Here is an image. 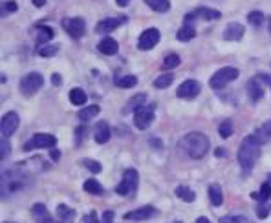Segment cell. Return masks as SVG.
<instances>
[{
    "label": "cell",
    "instance_id": "6da1fadb",
    "mask_svg": "<svg viewBox=\"0 0 271 223\" xmlns=\"http://www.w3.org/2000/svg\"><path fill=\"white\" fill-rule=\"evenodd\" d=\"M260 141L255 137V134L247 135L244 137V141L240 143V148H238V154H237V159H238V165L242 166V170L245 174L249 172L255 165V161L258 159L260 156Z\"/></svg>",
    "mask_w": 271,
    "mask_h": 223
},
{
    "label": "cell",
    "instance_id": "7a4b0ae2",
    "mask_svg": "<svg viewBox=\"0 0 271 223\" xmlns=\"http://www.w3.org/2000/svg\"><path fill=\"white\" fill-rule=\"evenodd\" d=\"M180 147L183 148V152L187 154L193 159H202L211 147V141L205 134L202 132H189L183 139H181Z\"/></svg>",
    "mask_w": 271,
    "mask_h": 223
},
{
    "label": "cell",
    "instance_id": "3957f363",
    "mask_svg": "<svg viewBox=\"0 0 271 223\" xmlns=\"http://www.w3.org/2000/svg\"><path fill=\"white\" fill-rule=\"evenodd\" d=\"M28 181V178L19 170H7L2 174V196H7L11 192L22 189V185Z\"/></svg>",
    "mask_w": 271,
    "mask_h": 223
},
{
    "label": "cell",
    "instance_id": "277c9868",
    "mask_svg": "<svg viewBox=\"0 0 271 223\" xmlns=\"http://www.w3.org/2000/svg\"><path fill=\"white\" fill-rule=\"evenodd\" d=\"M238 75H240L238 68H233V66H226V68H222V70H218L213 77H211V81H209V84H211V88H214V90L226 88V86H227L229 83H233L235 79H238Z\"/></svg>",
    "mask_w": 271,
    "mask_h": 223
},
{
    "label": "cell",
    "instance_id": "5b68a950",
    "mask_svg": "<svg viewBox=\"0 0 271 223\" xmlns=\"http://www.w3.org/2000/svg\"><path fill=\"white\" fill-rule=\"evenodd\" d=\"M42 84H44L42 75L37 73V71H32V73L22 77V81H20V92L26 97H30L33 96V94H37V92L42 88Z\"/></svg>",
    "mask_w": 271,
    "mask_h": 223
},
{
    "label": "cell",
    "instance_id": "8992f818",
    "mask_svg": "<svg viewBox=\"0 0 271 223\" xmlns=\"http://www.w3.org/2000/svg\"><path fill=\"white\" fill-rule=\"evenodd\" d=\"M57 145V137L52 134H35L32 139L24 145V152L39 150V148H52Z\"/></svg>",
    "mask_w": 271,
    "mask_h": 223
},
{
    "label": "cell",
    "instance_id": "52a82bcc",
    "mask_svg": "<svg viewBox=\"0 0 271 223\" xmlns=\"http://www.w3.org/2000/svg\"><path fill=\"white\" fill-rule=\"evenodd\" d=\"M137 172L134 168H129L125 170V176H123V181L116 187V192L119 196H129L130 192H134L137 189Z\"/></svg>",
    "mask_w": 271,
    "mask_h": 223
},
{
    "label": "cell",
    "instance_id": "ba28073f",
    "mask_svg": "<svg viewBox=\"0 0 271 223\" xmlns=\"http://www.w3.org/2000/svg\"><path fill=\"white\" fill-rule=\"evenodd\" d=\"M222 17V13L218 9H213V7H205V6H200L193 9L191 13L185 15V24H191V20L193 19H203V20H218Z\"/></svg>",
    "mask_w": 271,
    "mask_h": 223
},
{
    "label": "cell",
    "instance_id": "9c48e42d",
    "mask_svg": "<svg viewBox=\"0 0 271 223\" xmlns=\"http://www.w3.org/2000/svg\"><path fill=\"white\" fill-rule=\"evenodd\" d=\"M160 42V30L156 28H149L139 35V40H137V48L141 51H149L152 50L156 44Z\"/></svg>",
    "mask_w": 271,
    "mask_h": 223
},
{
    "label": "cell",
    "instance_id": "30bf717a",
    "mask_svg": "<svg viewBox=\"0 0 271 223\" xmlns=\"http://www.w3.org/2000/svg\"><path fill=\"white\" fill-rule=\"evenodd\" d=\"M154 123V108L149 106H141V108L134 112V125L139 130H147Z\"/></svg>",
    "mask_w": 271,
    "mask_h": 223
},
{
    "label": "cell",
    "instance_id": "8fae6325",
    "mask_svg": "<svg viewBox=\"0 0 271 223\" xmlns=\"http://www.w3.org/2000/svg\"><path fill=\"white\" fill-rule=\"evenodd\" d=\"M63 28L65 32L73 38H81L86 32V24H84L83 19H65L63 20Z\"/></svg>",
    "mask_w": 271,
    "mask_h": 223
},
{
    "label": "cell",
    "instance_id": "7c38bea8",
    "mask_svg": "<svg viewBox=\"0 0 271 223\" xmlns=\"http://www.w3.org/2000/svg\"><path fill=\"white\" fill-rule=\"evenodd\" d=\"M262 79L260 77H253V79H249L247 81V84H245V90H247V96H249V101L251 102H258L262 97H264V86H262Z\"/></svg>",
    "mask_w": 271,
    "mask_h": 223
},
{
    "label": "cell",
    "instance_id": "4fadbf2b",
    "mask_svg": "<svg viewBox=\"0 0 271 223\" xmlns=\"http://www.w3.org/2000/svg\"><path fill=\"white\" fill-rule=\"evenodd\" d=\"M19 115L15 112H7L4 117H2V125H0V130H2V137H11L15 134V130L19 128Z\"/></svg>",
    "mask_w": 271,
    "mask_h": 223
},
{
    "label": "cell",
    "instance_id": "5bb4252c",
    "mask_svg": "<svg viewBox=\"0 0 271 223\" xmlns=\"http://www.w3.org/2000/svg\"><path fill=\"white\" fill-rule=\"evenodd\" d=\"M200 83L198 81H194V79H189L185 83L180 84V88L176 92V96L180 97V99H194V97L200 94Z\"/></svg>",
    "mask_w": 271,
    "mask_h": 223
},
{
    "label": "cell",
    "instance_id": "9a60e30c",
    "mask_svg": "<svg viewBox=\"0 0 271 223\" xmlns=\"http://www.w3.org/2000/svg\"><path fill=\"white\" fill-rule=\"evenodd\" d=\"M125 22H127L125 17H121V19H104L96 26V32L101 33V35H108V33H112L114 30H117L121 24H125Z\"/></svg>",
    "mask_w": 271,
    "mask_h": 223
},
{
    "label": "cell",
    "instance_id": "2e32d148",
    "mask_svg": "<svg viewBox=\"0 0 271 223\" xmlns=\"http://www.w3.org/2000/svg\"><path fill=\"white\" fill-rule=\"evenodd\" d=\"M32 216L35 220V223H63V222H55L50 212L46 211V207L42 203H35L32 207Z\"/></svg>",
    "mask_w": 271,
    "mask_h": 223
},
{
    "label": "cell",
    "instance_id": "e0dca14e",
    "mask_svg": "<svg viewBox=\"0 0 271 223\" xmlns=\"http://www.w3.org/2000/svg\"><path fill=\"white\" fill-rule=\"evenodd\" d=\"M152 216H156V209L154 207H141L137 211H130L125 214V220H136V222H143V220H150Z\"/></svg>",
    "mask_w": 271,
    "mask_h": 223
},
{
    "label": "cell",
    "instance_id": "ac0fdd59",
    "mask_svg": "<svg viewBox=\"0 0 271 223\" xmlns=\"http://www.w3.org/2000/svg\"><path fill=\"white\" fill-rule=\"evenodd\" d=\"M245 33V28L240 22H231V24H227V28L224 30V38L226 40H240V38L244 37Z\"/></svg>",
    "mask_w": 271,
    "mask_h": 223
},
{
    "label": "cell",
    "instance_id": "d6986e66",
    "mask_svg": "<svg viewBox=\"0 0 271 223\" xmlns=\"http://www.w3.org/2000/svg\"><path fill=\"white\" fill-rule=\"evenodd\" d=\"M94 139L99 145H104L106 141L110 139V127L106 121H99L94 128Z\"/></svg>",
    "mask_w": 271,
    "mask_h": 223
},
{
    "label": "cell",
    "instance_id": "ffe728a7",
    "mask_svg": "<svg viewBox=\"0 0 271 223\" xmlns=\"http://www.w3.org/2000/svg\"><path fill=\"white\" fill-rule=\"evenodd\" d=\"M97 50L101 51L103 55H116L117 50H119V44H117V40H114L112 37H104L101 38V42L97 44Z\"/></svg>",
    "mask_w": 271,
    "mask_h": 223
},
{
    "label": "cell",
    "instance_id": "44dd1931",
    "mask_svg": "<svg viewBox=\"0 0 271 223\" xmlns=\"http://www.w3.org/2000/svg\"><path fill=\"white\" fill-rule=\"evenodd\" d=\"M147 101V94H137V96L130 97L127 104H125V108H123V114H130V112H137V110L141 108V104Z\"/></svg>",
    "mask_w": 271,
    "mask_h": 223
},
{
    "label": "cell",
    "instance_id": "7402d4cb",
    "mask_svg": "<svg viewBox=\"0 0 271 223\" xmlns=\"http://www.w3.org/2000/svg\"><path fill=\"white\" fill-rule=\"evenodd\" d=\"M35 30H37V44H46L55 37V32L50 26H37Z\"/></svg>",
    "mask_w": 271,
    "mask_h": 223
},
{
    "label": "cell",
    "instance_id": "603a6c76",
    "mask_svg": "<svg viewBox=\"0 0 271 223\" xmlns=\"http://www.w3.org/2000/svg\"><path fill=\"white\" fill-rule=\"evenodd\" d=\"M99 112H101V108H99L97 104H92V106H86V108L79 110L77 117H79V121L86 123V121H92V119H94V117H96Z\"/></svg>",
    "mask_w": 271,
    "mask_h": 223
},
{
    "label": "cell",
    "instance_id": "cb8c5ba5",
    "mask_svg": "<svg viewBox=\"0 0 271 223\" xmlns=\"http://www.w3.org/2000/svg\"><path fill=\"white\" fill-rule=\"evenodd\" d=\"M156 13H167L170 9V0H143Z\"/></svg>",
    "mask_w": 271,
    "mask_h": 223
},
{
    "label": "cell",
    "instance_id": "d4e9b609",
    "mask_svg": "<svg viewBox=\"0 0 271 223\" xmlns=\"http://www.w3.org/2000/svg\"><path fill=\"white\" fill-rule=\"evenodd\" d=\"M86 101H88V96L84 94V90L81 88L70 90V102L73 106H83V104H86Z\"/></svg>",
    "mask_w": 271,
    "mask_h": 223
},
{
    "label": "cell",
    "instance_id": "484cf974",
    "mask_svg": "<svg viewBox=\"0 0 271 223\" xmlns=\"http://www.w3.org/2000/svg\"><path fill=\"white\" fill-rule=\"evenodd\" d=\"M207 194H209V199H211V203L214 207H220V205L224 203V194H222L220 185H211L207 189Z\"/></svg>",
    "mask_w": 271,
    "mask_h": 223
},
{
    "label": "cell",
    "instance_id": "4316f807",
    "mask_svg": "<svg viewBox=\"0 0 271 223\" xmlns=\"http://www.w3.org/2000/svg\"><path fill=\"white\" fill-rule=\"evenodd\" d=\"M84 192H88V194H92V196H101L104 192L103 185L99 183V181H96V179H86L83 185Z\"/></svg>",
    "mask_w": 271,
    "mask_h": 223
},
{
    "label": "cell",
    "instance_id": "83f0119b",
    "mask_svg": "<svg viewBox=\"0 0 271 223\" xmlns=\"http://www.w3.org/2000/svg\"><path fill=\"white\" fill-rule=\"evenodd\" d=\"M255 137L260 141V145H264L268 141H271V119L268 123H264L262 127L258 128L257 132H255Z\"/></svg>",
    "mask_w": 271,
    "mask_h": 223
},
{
    "label": "cell",
    "instance_id": "f1b7e54d",
    "mask_svg": "<svg viewBox=\"0 0 271 223\" xmlns=\"http://www.w3.org/2000/svg\"><path fill=\"white\" fill-rule=\"evenodd\" d=\"M194 35H196V30H194L191 24H183V28H180L178 30V33H176V38L178 40H181V42H189L191 38H194Z\"/></svg>",
    "mask_w": 271,
    "mask_h": 223
},
{
    "label": "cell",
    "instance_id": "f546056e",
    "mask_svg": "<svg viewBox=\"0 0 271 223\" xmlns=\"http://www.w3.org/2000/svg\"><path fill=\"white\" fill-rule=\"evenodd\" d=\"M57 216L63 223H71L73 222V218H75V211H71L70 207H66V205H59Z\"/></svg>",
    "mask_w": 271,
    "mask_h": 223
},
{
    "label": "cell",
    "instance_id": "4dcf8cb0",
    "mask_svg": "<svg viewBox=\"0 0 271 223\" xmlns=\"http://www.w3.org/2000/svg\"><path fill=\"white\" fill-rule=\"evenodd\" d=\"M176 196L180 199H183V201H187V203H193L194 198H196V194H194V191H191L189 187H176Z\"/></svg>",
    "mask_w": 271,
    "mask_h": 223
},
{
    "label": "cell",
    "instance_id": "1f68e13d",
    "mask_svg": "<svg viewBox=\"0 0 271 223\" xmlns=\"http://www.w3.org/2000/svg\"><path fill=\"white\" fill-rule=\"evenodd\" d=\"M172 81H174V75H172V73H163V75H160L154 81V86L156 88H160V90L169 88V86L172 84Z\"/></svg>",
    "mask_w": 271,
    "mask_h": 223
},
{
    "label": "cell",
    "instance_id": "d6a6232c",
    "mask_svg": "<svg viewBox=\"0 0 271 223\" xmlns=\"http://www.w3.org/2000/svg\"><path fill=\"white\" fill-rule=\"evenodd\" d=\"M136 84H137V77L136 75H125L121 79H116V86H119V88H132Z\"/></svg>",
    "mask_w": 271,
    "mask_h": 223
},
{
    "label": "cell",
    "instance_id": "836d02e7",
    "mask_svg": "<svg viewBox=\"0 0 271 223\" xmlns=\"http://www.w3.org/2000/svg\"><path fill=\"white\" fill-rule=\"evenodd\" d=\"M176 66H180V57H178L176 53H170V55H167L165 61H163L162 70H172Z\"/></svg>",
    "mask_w": 271,
    "mask_h": 223
},
{
    "label": "cell",
    "instance_id": "e575fe53",
    "mask_svg": "<svg viewBox=\"0 0 271 223\" xmlns=\"http://www.w3.org/2000/svg\"><path fill=\"white\" fill-rule=\"evenodd\" d=\"M19 9V4L13 2V0H7V2H2V7H0V15L2 17H7V15H11Z\"/></svg>",
    "mask_w": 271,
    "mask_h": 223
},
{
    "label": "cell",
    "instance_id": "d590c367",
    "mask_svg": "<svg viewBox=\"0 0 271 223\" xmlns=\"http://www.w3.org/2000/svg\"><path fill=\"white\" fill-rule=\"evenodd\" d=\"M270 198H271V185L266 181V183H262L260 191H258V201H260V203H268Z\"/></svg>",
    "mask_w": 271,
    "mask_h": 223
},
{
    "label": "cell",
    "instance_id": "8d00e7d4",
    "mask_svg": "<svg viewBox=\"0 0 271 223\" xmlns=\"http://www.w3.org/2000/svg\"><path fill=\"white\" fill-rule=\"evenodd\" d=\"M57 51H59V46L44 44V46H40L39 50H37V53H39L40 57H53V55H57Z\"/></svg>",
    "mask_w": 271,
    "mask_h": 223
},
{
    "label": "cell",
    "instance_id": "74e56055",
    "mask_svg": "<svg viewBox=\"0 0 271 223\" xmlns=\"http://www.w3.org/2000/svg\"><path fill=\"white\" fill-rule=\"evenodd\" d=\"M247 20L251 22L253 26H262L264 24V20H266V17H264V13L262 11H251L249 15H247Z\"/></svg>",
    "mask_w": 271,
    "mask_h": 223
},
{
    "label": "cell",
    "instance_id": "f35d334b",
    "mask_svg": "<svg viewBox=\"0 0 271 223\" xmlns=\"http://www.w3.org/2000/svg\"><path fill=\"white\" fill-rule=\"evenodd\" d=\"M88 170H90L92 174H99L101 170H103V166H101V163L99 161H96V159H83L81 161Z\"/></svg>",
    "mask_w": 271,
    "mask_h": 223
},
{
    "label": "cell",
    "instance_id": "ab89813d",
    "mask_svg": "<svg viewBox=\"0 0 271 223\" xmlns=\"http://www.w3.org/2000/svg\"><path fill=\"white\" fill-rule=\"evenodd\" d=\"M218 134L226 139V137H231V134H233V123L229 121V119H226V121L220 125V128H218Z\"/></svg>",
    "mask_w": 271,
    "mask_h": 223
},
{
    "label": "cell",
    "instance_id": "60d3db41",
    "mask_svg": "<svg viewBox=\"0 0 271 223\" xmlns=\"http://www.w3.org/2000/svg\"><path fill=\"white\" fill-rule=\"evenodd\" d=\"M270 212H271L270 203H258V207H257V216L260 218V220H264V218L270 216Z\"/></svg>",
    "mask_w": 271,
    "mask_h": 223
},
{
    "label": "cell",
    "instance_id": "b9f144b4",
    "mask_svg": "<svg viewBox=\"0 0 271 223\" xmlns=\"http://www.w3.org/2000/svg\"><path fill=\"white\" fill-rule=\"evenodd\" d=\"M9 150H11V147H9L7 137H2V141H0V158H2V159L7 158V156H9Z\"/></svg>",
    "mask_w": 271,
    "mask_h": 223
},
{
    "label": "cell",
    "instance_id": "7bdbcfd3",
    "mask_svg": "<svg viewBox=\"0 0 271 223\" xmlns=\"http://www.w3.org/2000/svg\"><path fill=\"white\" fill-rule=\"evenodd\" d=\"M220 223H249V222L244 216H226L220 220Z\"/></svg>",
    "mask_w": 271,
    "mask_h": 223
},
{
    "label": "cell",
    "instance_id": "ee69618b",
    "mask_svg": "<svg viewBox=\"0 0 271 223\" xmlns=\"http://www.w3.org/2000/svg\"><path fill=\"white\" fill-rule=\"evenodd\" d=\"M88 134V128L86 127H79L77 130H75V143H81V141H83V135H86Z\"/></svg>",
    "mask_w": 271,
    "mask_h": 223
},
{
    "label": "cell",
    "instance_id": "f6af8a7d",
    "mask_svg": "<svg viewBox=\"0 0 271 223\" xmlns=\"http://www.w3.org/2000/svg\"><path fill=\"white\" fill-rule=\"evenodd\" d=\"M84 223H99V220H97V214L94 211L88 214V216H84Z\"/></svg>",
    "mask_w": 271,
    "mask_h": 223
},
{
    "label": "cell",
    "instance_id": "bcb514c9",
    "mask_svg": "<svg viewBox=\"0 0 271 223\" xmlns=\"http://www.w3.org/2000/svg\"><path fill=\"white\" fill-rule=\"evenodd\" d=\"M103 223H114V212H112V211H104Z\"/></svg>",
    "mask_w": 271,
    "mask_h": 223
},
{
    "label": "cell",
    "instance_id": "7dc6e473",
    "mask_svg": "<svg viewBox=\"0 0 271 223\" xmlns=\"http://www.w3.org/2000/svg\"><path fill=\"white\" fill-rule=\"evenodd\" d=\"M260 79H262V83L264 84H268V86H270V90H271V75H268V73H260Z\"/></svg>",
    "mask_w": 271,
    "mask_h": 223
},
{
    "label": "cell",
    "instance_id": "c3c4849f",
    "mask_svg": "<svg viewBox=\"0 0 271 223\" xmlns=\"http://www.w3.org/2000/svg\"><path fill=\"white\" fill-rule=\"evenodd\" d=\"M52 83L55 84V86H59V84L63 83V79H61V75H59V73H53V75H52Z\"/></svg>",
    "mask_w": 271,
    "mask_h": 223
},
{
    "label": "cell",
    "instance_id": "681fc988",
    "mask_svg": "<svg viewBox=\"0 0 271 223\" xmlns=\"http://www.w3.org/2000/svg\"><path fill=\"white\" fill-rule=\"evenodd\" d=\"M32 2L35 7H44L46 6V0H32Z\"/></svg>",
    "mask_w": 271,
    "mask_h": 223
},
{
    "label": "cell",
    "instance_id": "f907efd6",
    "mask_svg": "<svg viewBox=\"0 0 271 223\" xmlns=\"http://www.w3.org/2000/svg\"><path fill=\"white\" fill-rule=\"evenodd\" d=\"M214 156H216V158H224V156H226V150H224V148H216Z\"/></svg>",
    "mask_w": 271,
    "mask_h": 223
},
{
    "label": "cell",
    "instance_id": "816d5d0a",
    "mask_svg": "<svg viewBox=\"0 0 271 223\" xmlns=\"http://www.w3.org/2000/svg\"><path fill=\"white\" fill-rule=\"evenodd\" d=\"M129 2H130V0H116V4H117V6H119V7L129 6Z\"/></svg>",
    "mask_w": 271,
    "mask_h": 223
},
{
    "label": "cell",
    "instance_id": "f5cc1de1",
    "mask_svg": "<svg viewBox=\"0 0 271 223\" xmlns=\"http://www.w3.org/2000/svg\"><path fill=\"white\" fill-rule=\"evenodd\" d=\"M59 158H61V154H59V150H52V159L57 161Z\"/></svg>",
    "mask_w": 271,
    "mask_h": 223
},
{
    "label": "cell",
    "instance_id": "db71d44e",
    "mask_svg": "<svg viewBox=\"0 0 271 223\" xmlns=\"http://www.w3.org/2000/svg\"><path fill=\"white\" fill-rule=\"evenodd\" d=\"M196 223H211V220H209V218H198V220H196Z\"/></svg>",
    "mask_w": 271,
    "mask_h": 223
},
{
    "label": "cell",
    "instance_id": "11a10c76",
    "mask_svg": "<svg viewBox=\"0 0 271 223\" xmlns=\"http://www.w3.org/2000/svg\"><path fill=\"white\" fill-rule=\"evenodd\" d=\"M150 145H154V147H162V143H160V141L158 139H152V141H149Z\"/></svg>",
    "mask_w": 271,
    "mask_h": 223
},
{
    "label": "cell",
    "instance_id": "9f6ffc18",
    "mask_svg": "<svg viewBox=\"0 0 271 223\" xmlns=\"http://www.w3.org/2000/svg\"><path fill=\"white\" fill-rule=\"evenodd\" d=\"M268 26H270V33H271V17H270V20H268Z\"/></svg>",
    "mask_w": 271,
    "mask_h": 223
},
{
    "label": "cell",
    "instance_id": "6f0895ef",
    "mask_svg": "<svg viewBox=\"0 0 271 223\" xmlns=\"http://www.w3.org/2000/svg\"><path fill=\"white\" fill-rule=\"evenodd\" d=\"M270 181H271V174H270V176H268V183H270Z\"/></svg>",
    "mask_w": 271,
    "mask_h": 223
},
{
    "label": "cell",
    "instance_id": "680465c9",
    "mask_svg": "<svg viewBox=\"0 0 271 223\" xmlns=\"http://www.w3.org/2000/svg\"><path fill=\"white\" fill-rule=\"evenodd\" d=\"M176 223H181V222H176Z\"/></svg>",
    "mask_w": 271,
    "mask_h": 223
}]
</instances>
